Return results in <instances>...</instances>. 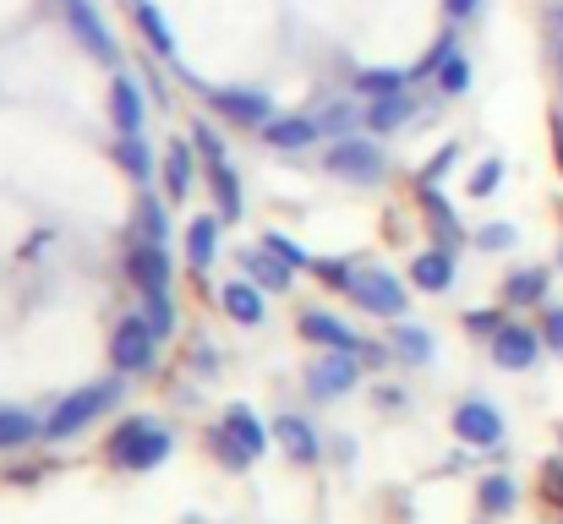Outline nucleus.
<instances>
[{
	"label": "nucleus",
	"instance_id": "nucleus-1",
	"mask_svg": "<svg viewBox=\"0 0 563 524\" xmlns=\"http://www.w3.org/2000/svg\"><path fill=\"white\" fill-rule=\"evenodd\" d=\"M170 448H176V437H170V426L154 421V415H126V421L110 432V443H104L110 465H115V470H132V476L159 470V465L170 459Z\"/></svg>",
	"mask_w": 563,
	"mask_h": 524
},
{
	"label": "nucleus",
	"instance_id": "nucleus-2",
	"mask_svg": "<svg viewBox=\"0 0 563 524\" xmlns=\"http://www.w3.org/2000/svg\"><path fill=\"white\" fill-rule=\"evenodd\" d=\"M121 377H110V382H88V388H77V393H66L49 415H44V437L49 443H66V437H77V432H88L104 410H115L121 404Z\"/></svg>",
	"mask_w": 563,
	"mask_h": 524
},
{
	"label": "nucleus",
	"instance_id": "nucleus-3",
	"mask_svg": "<svg viewBox=\"0 0 563 524\" xmlns=\"http://www.w3.org/2000/svg\"><path fill=\"white\" fill-rule=\"evenodd\" d=\"M323 170L351 180V186H377V180L388 175V154L373 143V132H367V137L351 132V137H334V143L323 148Z\"/></svg>",
	"mask_w": 563,
	"mask_h": 524
},
{
	"label": "nucleus",
	"instance_id": "nucleus-4",
	"mask_svg": "<svg viewBox=\"0 0 563 524\" xmlns=\"http://www.w3.org/2000/svg\"><path fill=\"white\" fill-rule=\"evenodd\" d=\"M154 360H159V334L148 328V317L143 312L121 317L110 334V366L121 377H143V371H154Z\"/></svg>",
	"mask_w": 563,
	"mask_h": 524
},
{
	"label": "nucleus",
	"instance_id": "nucleus-5",
	"mask_svg": "<svg viewBox=\"0 0 563 524\" xmlns=\"http://www.w3.org/2000/svg\"><path fill=\"white\" fill-rule=\"evenodd\" d=\"M208 110L230 126H246V132H263L274 121V99L263 88H208Z\"/></svg>",
	"mask_w": 563,
	"mask_h": 524
},
{
	"label": "nucleus",
	"instance_id": "nucleus-6",
	"mask_svg": "<svg viewBox=\"0 0 563 524\" xmlns=\"http://www.w3.org/2000/svg\"><path fill=\"white\" fill-rule=\"evenodd\" d=\"M351 301H356L367 317H405V285H399L388 268H356Z\"/></svg>",
	"mask_w": 563,
	"mask_h": 524
},
{
	"label": "nucleus",
	"instance_id": "nucleus-7",
	"mask_svg": "<svg viewBox=\"0 0 563 524\" xmlns=\"http://www.w3.org/2000/svg\"><path fill=\"white\" fill-rule=\"evenodd\" d=\"M362 382V360L345 355V349H323L312 366H307V393L312 399H340Z\"/></svg>",
	"mask_w": 563,
	"mask_h": 524
},
{
	"label": "nucleus",
	"instance_id": "nucleus-8",
	"mask_svg": "<svg viewBox=\"0 0 563 524\" xmlns=\"http://www.w3.org/2000/svg\"><path fill=\"white\" fill-rule=\"evenodd\" d=\"M487 349H493V360L504 366V371H531L537 360H542V349H548V339H542V328H526V323H504L493 339H487Z\"/></svg>",
	"mask_w": 563,
	"mask_h": 524
},
{
	"label": "nucleus",
	"instance_id": "nucleus-9",
	"mask_svg": "<svg viewBox=\"0 0 563 524\" xmlns=\"http://www.w3.org/2000/svg\"><path fill=\"white\" fill-rule=\"evenodd\" d=\"M66 27L77 33V44H82L88 55H99L104 66H121V44H115V33L104 27V16H99L88 0H66Z\"/></svg>",
	"mask_w": 563,
	"mask_h": 524
},
{
	"label": "nucleus",
	"instance_id": "nucleus-10",
	"mask_svg": "<svg viewBox=\"0 0 563 524\" xmlns=\"http://www.w3.org/2000/svg\"><path fill=\"white\" fill-rule=\"evenodd\" d=\"M110 126H115V137H143V126H148L143 82L126 71H115V82H110Z\"/></svg>",
	"mask_w": 563,
	"mask_h": 524
},
{
	"label": "nucleus",
	"instance_id": "nucleus-11",
	"mask_svg": "<svg viewBox=\"0 0 563 524\" xmlns=\"http://www.w3.org/2000/svg\"><path fill=\"white\" fill-rule=\"evenodd\" d=\"M454 437L471 443V448H498V443H504V415H498V404L465 399V404L454 410Z\"/></svg>",
	"mask_w": 563,
	"mask_h": 524
},
{
	"label": "nucleus",
	"instance_id": "nucleus-12",
	"mask_svg": "<svg viewBox=\"0 0 563 524\" xmlns=\"http://www.w3.org/2000/svg\"><path fill=\"white\" fill-rule=\"evenodd\" d=\"M126 279H132L143 296H170V252L154 246V241H137L132 257H126Z\"/></svg>",
	"mask_w": 563,
	"mask_h": 524
},
{
	"label": "nucleus",
	"instance_id": "nucleus-13",
	"mask_svg": "<svg viewBox=\"0 0 563 524\" xmlns=\"http://www.w3.org/2000/svg\"><path fill=\"white\" fill-rule=\"evenodd\" d=\"M296 328H301V339H307V345H318V349H345V355H362V345H367L356 328H345L334 312H318V306H307Z\"/></svg>",
	"mask_w": 563,
	"mask_h": 524
},
{
	"label": "nucleus",
	"instance_id": "nucleus-14",
	"mask_svg": "<svg viewBox=\"0 0 563 524\" xmlns=\"http://www.w3.org/2000/svg\"><path fill=\"white\" fill-rule=\"evenodd\" d=\"M263 143L279 148V154H301V148H318L323 143V126H318V115H274L263 126Z\"/></svg>",
	"mask_w": 563,
	"mask_h": 524
},
{
	"label": "nucleus",
	"instance_id": "nucleus-15",
	"mask_svg": "<svg viewBox=\"0 0 563 524\" xmlns=\"http://www.w3.org/2000/svg\"><path fill=\"white\" fill-rule=\"evenodd\" d=\"M410 285H416L421 296H449V290H454V252H449V246L416 252V257H410Z\"/></svg>",
	"mask_w": 563,
	"mask_h": 524
},
{
	"label": "nucleus",
	"instance_id": "nucleus-16",
	"mask_svg": "<svg viewBox=\"0 0 563 524\" xmlns=\"http://www.w3.org/2000/svg\"><path fill=\"white\" fill-rule=\"evenodd\" d=\"M197 148L191 143H170L165 148V165H159V186H165V197L170 202H187L191 191H197Z\"/></svg>",
	"mask_w": 563,
	"mask_h": 524
},
{
	"label": "nucleus",
	"instance_id": "nucleus-17",
	"mask_svg": "<svg viewBox=\"0 0 563 524\" xmlns=\"http://www.w3.org/2000/svg\"><path fill=\"white\" fill-rule=\"evenodd\" d=\"M219 306H224L241 328H257V323L268 317V290L252 285V279H230V285L219 290Z\"/></svg>",
	"mask_w": 563,
	"mask_h": 524
},
{
	"label": "nucleus",
	"instance_id": "nucleus-18",
	"mask_svg": "<svg viewBox=\"0 0 563 524\" xmlns=\"http://www.w3.org/2000/svg\"><path fill=\"white\" fill-rule=\"evenodd\" d=\"M274 437H279V448H285L296 465H318V459H323V437L312 432L307 415H274Z\"/></svg>",
	"mask_w": 563,
	"mask_h": 524
},
{
	"label": "nucleus",
	"instance_id": "nucleus-19",
	"mask_svg": "<svg viewBox=\"0 0 563 524\" xmlns=\"http://www.w3.org/2000/svg\"><path fill=\"white\" fill-rule=\"evenodd\" d=\"M241 274H246L252 285L274 290V296H285V290L296 285V268H290V263H279L268 246H252V252H241Z\"/></svg>",
	"mask_w": 563,
	"mask_h": 524
},
{
	"label": "nucleus",
	"instance_id": "nucleus-20",
	"mask_svg": "<svg viewBox=\"0 0 563 524\" xmlns=\"http://www.w3.org/2000/svg\"><path fill=\"white\" fill-rule=\"evenodd\" d=\"M410 121H416L410 88H405V93H388V99H367V115H362V126H367L373 137H388V132H399V126H410Z\"/></svg>",
	"mask_w": 563,
	"mask_h": 524
},
{
	"label": "nucleus",
	"instance_id": "nucleus-21",
	"mask_svg": "<svg viewBox=\"0 0 563 524\" xmlns=\"http://www.w3.org/2000/svg\"><path fill=\"white\" fill-rule=\"evenodd\" d=\"M416 197H421V213L432 219V235H438V246L460 252V246H465V224H460V213L443 202V191H438V186H421Z\"/></svg>",
	"mask_w": 563,
	"mask_h": 524
},
{
	"label": "nucleus",
	"instance_id": "nucleus-22",
	"mask_svg": "<svg viewBox=\"0 0 563 524\" xmlns=\"http://www.w3.org/2000/svg\"><path fill=\"white\" fill-rule=\"evenodd\" d=\"M208 186H213V213H219L224 224H241L246 197H241V175H235V165H230V159H224V165H208Z\"/></svg>",
	"mask_w": 563,
	"mask_h": 524
},
{
	"label": "nucleus",
	"instance_id": "nucleus-23",
	"mask_svg": "<svg viewBox=\"0 0 563 524\" xmlns=\"http://www.w3.org/2000/svg\"><path fill=\"white\" fill-rule=\"evenodd\" d=\"M219 230H224V219H219V213H202V219H191L187 224L191 274H208V268H213V257H219Z\"/></svg>",
	"mask_w": 563,
	"mask_h": 524
},
{
	"label": "nucleus",
	"instance_id": "nucleus-24",
	"mask_svg": "<svg viewBox=\"0 0 563 524\" xmlns=\"http://www.w3.org/2000/svg\"><path fill=\"white\" fill-rule=\"evenodd\" d=\"M224 432H230V437H235V443H241L252 459H263V454H268V437H274V432H268V426H263V421H257L246 404H230V410H224Z\"/></svg>",
	"mask_w": 563,
	"mask_h": 524
},
{
	"label": "nucleus",
	"instance_id": "nucleus-25",
	"mask_svg": "<svg viewBox=\"0 0 563 524\" xmlns=\"http://www.w3.org/2000/svg\"><path fill=\"white\" fill-rule=\"evenodd\" d=\"M115 165H121V170L132 175V180H137L143 191H148L165 159H154V148H148L143 137H115Z\"/></svg>",
	"mask_w": 563,
	"mask_h": 524
},
{
	"label": "nucleus",
	"instance_id": "nucleus-26",
	"mask_svg": "<svg viewBox=\"0 0 563 524\" xmlns=\"http://www.w3.org/2000/svg\"><path fill=\"white\" fill-rule=\"evenodd\" d=\"M132 11H137V27H143V38H148V49H154L159 60H176V33H170V22H165V11H159L154 0H132Z\"/></svg>",
	"mask_w": 563,
	"mask_h": 524
},
{
	"label": "nucleus",
	"instance_id": "nucleus-27",
	"mask_svg": "<svg viewBox=\"0 0 563 524\" xmlns=\"http://www.w3.org/2000/svg\"><path fill=\"white\" fill-rule=\"evenodd\" d=\"M33 437H44V421L27 415V410H16V404H0V454H16Z\"/></svg>",
	"mask_w": 563,
	"mask_h": 524
},
{
	"label": "nucleus",
	"instance_id": "nucleus-28",
	"mask_svg": "<svg viewBox=\"0 0 563 524\" xmlns=\"http://www.w3.org/2000/svg\"><path fill=\"white\" fill-rule=\"evenodd\" d=\"M416 77L405 66H362L356 71V99H388V93H405Z\"/></svg>",
	"mask_w": 563,
	"mask_h": 524
},
{
	"label": "nucleus",
	"instance_id": "nucleus-29",
	"mask_svg": "<svg viewBox=\"0 0 563 524\" xmlns=\"http://www.w3.org/2000/svg\"><path fill=\"white\" fill-rule=\"evenodd\" d=\"M388 345H394V360H405V366H427V360H432V334H427L421 323H405V317H394V334H388Z\"/></svg>",
	"mask_w": 563,
	"mask_h": 524
},
{
	"label": "nucleus",
	"instance_id": "nucleus-30",
	"mask_svg": "<svg viewBox=\"0 0 563 524\" xmlns=\"http://www.w3.org/2000/svg\"><path fill=\"white\" fill-rule=\"evenodd\" d=\"M548 285H553L548 268H515L504 279V301L509 306H537V301H548Z\"/></svg>",
	"mask_w": 563,
	"mask_h": 524
},
{
	"label": "nucleus",
	"instance_id": "nucleus-31",
	"mask_svg": "<svg viewBox=\"0 0 563 524\" xmlns=\"http://www.w3.org/2000/svg\"><path fill=\"white\" fill-rule=\"evenodd\" d=\"M362 115H367V104H362V99H334L329 110H318L323 143H334V137H351V132H362Z\"/></svg>",
	"mask_w": 563,
	"mask_h": 524
},
{
	"label": "nucleus",
	"instance_id": "nucleus-32",
	"mask_svg": "<svg viewBox=\"0 0 563 524\" xmlns=\"http://www.w3.org/2000/svg\"><path fill=\"white\" fill-rule=\"evenodd\" d=\"M137 241H154V246L170 241V208H165L154 191L137 197Z\"/></svg>",
	"mask_w": 563,
	"mask_h": 524
},
{
	"label": "nucleus",
	"instance_id": "nucleus-33",
	"mask_svg": "<svg viewBox=\"0 0 563 524\" xmlns=\"http://www.w3.org/2000/svg\"><path fill=\"white\" fill-rule=\"evenodd\" d=\"M476 498H482V509H487V514H509V509L520 503V492H515V481H509V476H487V481L476 487Z\"/></svg>",
	"mask_w": 563,
	"mask_h": 524
},
{
	"label": "nucleus",
	"instance_id": "nucleus-34",
	"mask_svg": "<svg viewBox=\"0 0 563 524\" xmlns=\"http://www.w3.org/2000/svg\"><path fill=\"white\" fill-rule=\"evenodd\" d=\"M312 274H318V285H329L340 296H351V285H356V268L345 257H312Z\"/></svg>",
	"mask_w": 563,
	"mask_h": 524
},
{
	"label": "nucleus",
	"instance_id": "nucleus-35",
	"mask_svg": "<svg viewBox=\"0 0 563 524\" xmlns=\"http://www.w3.org/2000/svg\"><path fill=\"white\" fill-rule=\"evenodd\" d=\"M454 55H460V33L449 27V33H443V38H438V44H432V49L421 55V66H416L410 77H438V71H443V66H449Z\"/></svg>",
	"mask_w": 563,
	"mask_h": 524
},
{
	"label": "nucleus",
	"instance_id": "nucleus-36",
	"mask_svg": "<svg viewBox=\"0 0 563 524\" xmlns=\"http://www.w3.org/2000/svg\"><path fill=\"white\" fill-rule=\"evenodd\" d=\"M191 148L202 154V165H224V159H230V154H224V137H219L213 121H191Z\"/></svg>",
	"mask_w": 563,
	"mask_h": 524
},
{
	"label": "nucleus",
	"instance_id": "nucleus-37",
	"mask_svg": "<svg viewBox=\"0 0 563 524\" xmlns=\"http://www.w3.org/2000/svg\"><path fill=\"white\" fill-rule=\"evenodd\" d=\"M143 317H148V328H154L159 339L176 334V301H170V296H143Z\"/></svg>",
	"mask_w": 563,
	"mask_h": 524
},
{
	"label": "nucleus",
	"instance_id": "nucleus-38",
	"mask_svg": "<svg viewBox=\"0 0 563 524\" xmlns=\"http://www.w3.org/2000/svg\"><path fill=\"white\" fill-rule=\"evenodd\" d=\"M460 154H465L460 143H443V148H438V154H432V159L421 165V175H416V191H421V186H438L443 175H449L454 165H460Z\"/></svg>",
	"mask_w": 563,
	"mask_h": 524
},
{
	"label": "nucleus",
	"instance_id": "nucleus-39",
	"mask_svg": "<svg viewBox=\"0 0 563 524\" xmlns=\"http://www.w3.org/2000/svg\"><path fill=\"white\" fill-rule=\"evenodd\" d=\"M438 88H443L449 99H460V93L471 88V66H465V55H454V60H449V66L438 71Z\"/></svg>",
	"mask_w": 563,
	"mask_h": 524
},
{
	"label": "nucleus",
	"instance_id": "nucleus-40",
	"mask_svg": "<svg viewBox=\"0 0 563 524\" xmlns=\"http://www.w3.org/2000/svg\"><path fill=\"white\" fill-rule=\"evenodd\" d=\"M515 241H520L515 224H482V230H476V246H482V252H509Z\"/></svg>",
	"mask_w": 563,
	"mask_h": 524
},
{
	"label": "nucleus",
	"instance_id": "nucleus-41",
	"mask_svg": "<svg viewBox=\"0 0 563 524\" xmlns=\"http://www.w3.org/2000/svg\"><path fill=\"white\" fill-rule=\"evenodd\" d=\"M263 246H268L279 263H290V268H312V257H307V252H301L290 235H274V230H268V235H263Z\"/></svg>",
	"mask_w": 563,
	"mask_h": 524
},
{
	"label": "nucleus",
	"instance_id": "nucleus-42",
	"mask_svg": "<svg viewBox=\"0 0 563 524\" xmlns=\"http://www.w3.org/2000/svg\"><path fill=\"white\" fill-rule=\"evenodd\" d=\"M213 454H219V459H224L230 470H246V465H252V454H246V448H241V443H235V437H230L224 426L213 432Z\"/></svg>",
	"mask_w": 563,
	"mask_h": 524
},
{
	"label": "nucleus",
	"instance_id": "nucleus-43",
	"mask_svg": "<svg viewBox=\"0 0 563 524\" xmlns=\"http://www.w3.org/2000/svg\"><path fill=\"white\" fill-rule=\"evenodd\" d=\"M498 180H504V159H482L476 175H471V197H493Z\"/></svg>",
	"mask_w": 563,
	"mask_h": 524
},
{
	"label": "nucleus",
	"instance_id": "nucleus-44",
	"mask_svg": "<svg viewBox=\"0 0 563 524\" xmlns=\"http://www.w3.org/2000/svg\"><path fill=\"white\" fill-rule=\"evenodd\" d=\"M504 323H509V317H504V312H487V306H476V312H465V328H471L476 339H493V334H498Z\"/></svg>",
	"mask_w": 563,
	"mask_h": 524
},
{
	"label": "nucleus",
	"instance_id": "nucleus-45",
	"mask_svg": "<svg viewBox=\"0 0 563 524\" xmlns=\"http://www.w3.org/2000/svg\"><path fill=\"white\" fill-rule=\"evenodd\" d=\"M542 339H548L553 355H563V306H548V312H542Z\"/></svg>",
	"mask_w": 563,
	"mask_h": 524
},
{
	"label": "nucleus",
	"instance_id": "nucleus-46",
	"mask_svg": "<svg viewBox=\"0 0 563 524\" xmlns=\"http://www.w3.org/2000/svg\"><path fill=\"white\" fill-rule=\"evenodd\" d=\"M476 5H482V0H443L449 22H471V16H476Z\"/></svg>",
	"mask_w": 563,
	"mask_h": 524
},
{
	"label": "nucleus",
	"instance_id": "nucleus-47",
	"mask_svg": "<svg viewBox=\"0 0 563 524\" xmlns=\"http://www.w3.org/2000/svg\"><path fill=\"white\" fill-rule=\"evenodd\" d=\"M377 404H383V410H405L410 399H405L399 388H377Z\"/></svg>",
	"mask_w": 563,
	"mask_h": 524
},
{
	"label": "nucleus",
	"instance_id": "nucleus-48",
	"mask_svg": "<svg viewBox=\"0 0 563 524\" xmlns=\"http://www.w3.org/2000/svg\"><path fill=\"white\" fill-rule=\"evenodd\" d=\"M553 487H559V498H563V465H553Z\"/></svg>",
	"mask_w": 563,
	"mask_h": 524
},
{
	"label": "nucleus",
	"instance_id": "nucleus-49",
	"mask_svg": "<svg viewBox=\"0 0 563 524\" xmlns=\"http://www.w3.org/2000/svg\"><path fill=\"white\" fill-rule=\"evenodd\" d=\"M559 88H563V38H559Z\"/></svg>",
	"mask_w": 563,
	"mask_h": 524
},
{
	"label": "nucleus",
	"instance_id": "nucleus-50",
	"mask_svg": "<svg viewBox=\"0 0 563 524\" xmlns=\"http://www.w3.org/2000/svg\"><path fill=\"white\" fill-rule=\"evenodd\" d=\"M559 263H563V246H559Z\"/></svg>",
	"mask_w": 563,
	"mask_h": 524
},
{
	"label": "nucleus",
	"instance_id": "nucleus-51",
	"mask_svg": "<svg viewBox=\"0 0 563 524\" xmlns=\"http://www.w3.org/2000/svg\"><path fill=\"white\" fill-rule=\"evenodd\" d=\"M60 5H66V0H60Z\"/></svg>",
	"mask_w": 563,
	"mask_h": 524
}]
</instances>
